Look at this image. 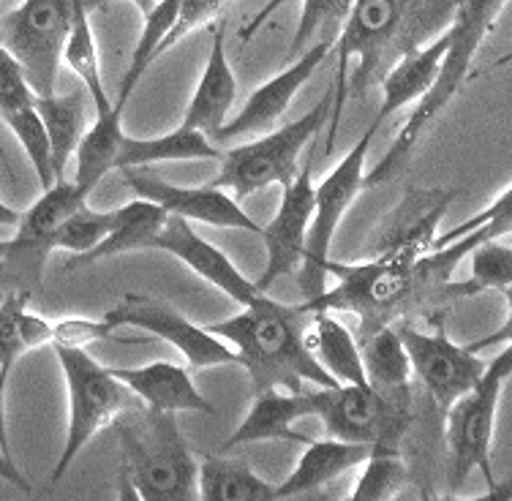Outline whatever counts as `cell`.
<instances>
[{"label":"cell","instance_id":"obj_1","mask_svg":"<svg viewBox=\"0 0 512 501\" xmlns=\"http://www.w3.org/2000/svg\"><path fill=\"white\" fill-rule=\"evenodd\" d=\"M510 226L512 210L477 226L469 235L458 237L450 246L434 248L412 262L368 256L365 262L346 265L327 259L325 270L338 278V286L306 297L300 308L352 314L357 316V333H363L374 327L395 325L404 316L436 311L444 305L480 295L483 289L474 281H453L455 267L485 240L510 235Z\"/></svg>","mask_w":512,"mask_h":501},{"label":"cell","instance_id":"obj_2","mask_svg":"<svg viewBox=\"0 0 512 501\" xmlns=\"http://www.w3.org/2000/svg\"><path fill=\"white\" fill-rule=\"evenodd\" d=\"M311 311L300 305L278 303L267 295L243 305V311L227 322L205 325L237 352L240 368L251 376L254 393L262 390H303V382L316 387L338 384L327 374L306 346V327Z\"/></svg>","mask_w":512,"mask_h":501},{"label":"cell","instance_id":"obj_3","mask_svg":"<svg viewBox=\"0 0 512 501\" xmlns=\"http://www.w3.org/2000/svg\"><path fill=\"white\" fill-rule=\"evenodd\" d=\"M120 444V485L145 501L197 499V461L175 414L134 406L112 420ZM123 493V496H126Z\"/></svg>","mask_w":512,"mask_h":501},{"label":"cell","instance_id":"obj_4","mask_svg":"<svg viewBox=\"0 0 512 501\" xmlns=\"http://www.w3.org/2000/svg\"><path fill=\"white\" fill-rule=\"evenodd\" d=\"M504 6H507V0H458L453 22L447 28V50H444V58L439 63V71H436L434 85L423 99L417 101L412 118L404 123L401 134L393 142V148L384 153L382 164L365 175V188L382 186L390 177H395L398 169L404 167V161L409 158L414 145L420 142L425 128L442 115V109L463 88V82L472 71L474 58L483 47V41L491 36L493 25L499 20Z\"/></svg>","mask_w":512,"mask_h":501},{"label":"cell","instance_id":"obj_5","mask_svg":"<svg viewBox=\"0 0 512 501\" xmlns=\"http://www.w3.org/2000/svg\"><path fill=\"white\" fill-rule=\"evenodd\" d=\"M58 363L63 368L66 390H69V425L66 444L60 452L52 482H60L77 461L82 447L112 425V420L126 409L142 406L137 395L109 371L107 365L96 363L85 349L77 346H55Z\"/></svg>","mask_w":512,"mask_h":501},{"label":"cell","instance_id":"obj_6","mask_svg":"<svg viewBox=\"0 0 512 501\" xmlns=\"http://www.w3.org/2000/svg\"><path fill=\"white\" fill-rule=\"evenodd\" d=\"M401 9H404V0H355L346 14L333 44L338 50V71H335L333 82V107H330V118H327L330 131H327L325 153L333 150L335 131H338L341 112H344L346 90H349L346 85L349 60L357 58L352 90L357 96H365L390 71L387 50H390L398 20H401Z\"/></svg>","mask_w":512,"mask_h":501},{"label":"cell","instance_id":"obj_7","mask_svg":"<svg viewBox=\"0 0 512 501\" xmlns=\"http://www.w3.org/2000/svg\"><path fill=\"white\" fill-rule=\"evenodd\" d=\"M512 374V346L485 365L480 382L447 409V447H450V488L461 491L472 472H483L491 491H504L493 477L491 442L496 428V412L502 401L504 384Z\"/></svg>","mask_w":512,"mask_h":501},{"label":"cell","instance_id":"obj_8","mask_svg":"<svg viewBox=\"0 0 512 501\" xmlns=\"http://www.w3.org/2000/svg\"><path fill=\"white\" fill-rule=\"evenodd\" d=\"M330 107H333V88H327L319 104L311 112H306L303 118L289 120L286 126L267 134V137L256 139L251 145L221 150V158H218L221 172L210 186L227 188L240 202V199L251 197L256 191L273 186V183H278V186L289 183L300 167L297 158H300L303 148L330 118Z\"/></svg>","mask_w":512,"mask_h":501},{"label":"cell","instance_id":"obj_9","mask_svg":"<svg viewBox=\"0 0 512 501\" xmlns=\"http://www.w3.org/2000/svg\"><path fill=\"white\" fill-rule=\"evenodd\" d=\"M311 403L327 436L371 444L374 450H404L412 398H387L371 384H333L311 390Z\"/></svg>","mask_w":512,"mask_h":501},{"label":"cell","instance_id":"obj_10","mask_svg":"<svg viewBox=\"0 0 512 501\" xmlns=\"http://www.w3.org/2000/svg\"><path fill=\"white\" fill-rule=\"evenodd\" d=\"M71 17L74 0H22L0 17V44L20 63L36 96L55 93Z\"/></svg>","mask_w":512,"mask_h":501},{"label":"cell","instance_id":"obj_11","mask_svg":"<svg viewBox=\"0 0 512 501\" xmlns=\"http://www.w3.org/2000/svg\"><path fill=\"white\" fill-rule=\"evenodd\" d=\"M379 128L382 126L371 120V126L365 128V134L357 139L355 148L338 161V167L319 186H314V216L308 224L306 251H303V265H300V286H303L306 297L319 295L325 289V267L335 232H338V224L346 216L349 205L365 188V158H368V150H371V142L379 134Z\"/></svg>","mask_w":512,"mask_h":501},{"label":"cell","instance_id":"obj_12","mask_svg":"<svg viewBox=\"0 0 512 501\" xmlns=\"http://www.w3.org/2000/svg\"><path fill=\"white\" fill-rule=\"evenodd\" d=\"M115 327H137L175 346L188 368H216V365H240L237 352L207 327L188 322L178 308L167 300L128 292L112 311L104 314Z\"/></svg>","mask_w":512,"mask_h":501},{"label":"cell","instance_id":"obj_13","mask_svg":"<svg viewBox=\"0 0 512 501\" xmlns=\"http://www.w3.org/2000/svg\"><path fill=\"white\" fill-rule=\"evenodd\" d=\"M395 330L404 341L412 371L423 382L428 398L442 412H447L463 393H469L474 384L480 382L485 363L469 346L455 344L442 330L439 333L417 330L412 322H404V319L395 322Z\"/></svg>","mask_w":512,"mask_h":501},{"label":"cell","instance_id":"obj_14","mask_svg":"<svg viewBox=\"0 0 512 501\" xmlns=\"http://www.w3.org/2000/svg\"><path fill=\"white\" fill-rule=\"evenodd\" d=\"M311 216H314V161H306L303 167H297L295 177L281 186V205L276 218L259 232L265 237L267 262L254 284L262 292H270L281 278L300 270Z\"/></svg>","mask_w":512,"mask_h":501},{"label":"cell","instance_id":"obj_15","mask_svg":"<svg viewBox=\"0 0 512 501\" xmlns=\"http://www.w3.org/2000/svg\"><path fill=\"white\" fill-rule=\"evenodd\" d=\"M126 183L134 194L156 202L167 216L199 221V224L221 226V229H240V232H262V224L251 213H246L227 188L216 186H175L164 177L153 175L145 167L123 169Z\"/></svg>","mask_w":512,"mask_h":501},{"label":"cell","instance_id":"obj_16","mask_svg":"<svg viewBox=\"0 0 512 501\" xmlns=\"http://www.w3.org/2000/svg\"><path fill=\"white\" fill-rule=\"evenodd\" d=\"M335 39H319L314 41L311 47L300 52V58L286 66L278 77H273L270 82H265L262 88H256L248 101L243 104V109L237 112L235 118L227 120L224 126L218 128L216 134L210 137L213 145H227L232 139L246 137V134H256L262 128L273 126L276 120L284 118V112L289 109L292 99H295L300 88L306 85L308 79L314 77L316 69L325 63V58L333 50Z\"/></svg>","mask_w":512,"mask_h":501},{"label":"cell","instance_id":"obj_17","mask_svg":"<svg viewBox=\"0 0 512 501\" xmlns=\"http://www.w3.org/2000/svg\"><path fill=\"white\" fill-rule=\"evenodd\" d=\"M453 199L455 191L447 188L406 191V197L376 229L374 240L368 243V256L412 262L417 256L428 254Z\"/></svg>","mask_w":512,"mask_h":501},{"label":"cell","instance_id":"obj_18","mask_svg":"<svg viewBox=\"0 0 512 501\" xmlns=\"http://www.w3.org/2000/svg\"><path fill=\"white\" fill-rule=\"evenodd\" d=\"M156 251H167L175 259H180L183 265H188L199 278H205L207 284H213L218 292H224L232 300H237L240 305H251L254 300H259L262 292L259 286L246 278L229 259L224 251H218L213 243H207L205 237H199L191 226H188L186 218L167 216L161 232L153 240Z\"/></svg>","mask_w":512,"mask_h":501},{"label":"cell","instance_id":"obj_19","mask_svg":"<svg viewBox=\"0 0 512 501\" xmlns=\"http://www.w3.org/2000/svg\"><path fill=\"white\" fill-rule=\"evenodd\" d=\"M88 191L79 188L74 180H55L50 188H44L33 207H28L25 213H20V221L14 224V237H11V246L22 256V262L41 276V265L50 254V240L71 213H77L79 207L88 205Z\"/></svg>","mask_w":512,"mask_h":501},{"label":"cell","instance_id":"obj_20","mask_svg":"<svg viewBox=\"0 0 512 501\" xmlns=\"http://www.w3.org/2000/svg\"><path fill=\"white\" fill-rule=\"evenodd\" d=\"M109 371L137 395L145 409L169 414H216V406L199 393L186 365L158 360V363L139 365V368H109Z\"/></svg>","mask_w":512,"mask_h":501},{"label":"cell","instance_id":"obj_21","mask_svg":"<svg viewBox=\"0 0 512 501\" xmlns=\"http://www.w3.org/2000/svg\"><path fill=\"white\" fill-rule=\"evenodd\" d=\"M210 52L202 77L194 90V99L188 104L186 118L180 126L202 131L207 139L216 134L229 118V109L235 107L237 82L227 58V30L224 22H210Z\"/></svg>","mask_w":512,"mask_h":501},{"label":"cell","instance_id":"obj_22","mask_svg":"<svg viewBox=\"0 0 512 501\" xmlns=\"http://www.w3.org/2000/svg\"><path fill=\"white\" fill-rule=\"evenodd\" d=\"M314 417V403L306 390H262L254 393V406L237 431L227 439V447H240L251 442H270V439H286V442L306 444L303 433L295 431V423Z\"/></svg>","mask_w":512,"mask_h":501},{"label":"cell","instance_id":"obj_23","mask_svg":"<svg viewBox=\"0 0 512 501\" xmlns=\"http://www.w3.org/2000/svg\"><path fill=\"white\" fill-rule=\"evenodd\" d=\"M371 450H374L371 444L344 442V439H333V436H327L322 442L308 439L306 452L300 455L295 472L281 485H276L278 499H295L303 493L325 488L338 474L349 472L352 466H360L371 455Z\"/></svg>","mask_w":512,"mask_h":501},{"label":"cell","instance_id":"obj_24","mask_svg":"<svg viewBox=\"0 0 512 501\" xmlns=\"http://www.w3.org/2000/svg\"><path fill=\"white\" fill-rule=\"evenodd\" d=\"M444 50H447V30L420 50L409 52L406 58L398 60L393 69L384 74L382 82H379L382 85V107L374 118L379 126H384L395 112H401L406 104L420 101L431 90Z\"/></svg>","mask_w":512,"mask_h":501},{"label":"cell","instance_id":"obj_25","mask_svg":"<svg viewBox=\"0 0 512 501\" xmlns=\"http://www.w3.org/2000/svg\"><path fill=\"white\" fill-rule=\"evenodd\" d=\"M218 158H221V148L213 145L202 131L178 126L175 131L156 139H131L120 134L112 148V172L161 164V161H218Z\"/></svg>","mask_w":512,"mask_h":501},{"label":"cell","instance_id":"obj_26","mask_svg":"<svg viewBox=\"0 0 512 501\" xmlns=\"http://www.w3.org/2000/svg\"><path fill=\"white\" fill-rule=\"evenodd\" d=\"M357 335H360L357 349L363 360L365 382L387 398H412V387H409L412 365L395 325L374 327Z\"/></svg>","mask_w":512,"mask_h":501},{"label":"cell","instance_id":"obj_27","mask_svg":"<svg viewBox=\"0 0 512 501\" xmlns=\"http://www.w3.org/2000/svg\"><path fill=\"white\" fill-rule=\"evenodd\" d=\"M164 221H167V213L156 202L137 197L134 202L112 210L109 235L96 248L74 256L69 267L85 265V262H99V259H107V256L128 254V251H145V248L153 246V240L161 232Z\"/></svg>","mask_w":512,"mask_h":501},{"label":"cell","instance_id":"obj_28","mask_svg":"<svg viewBox=\"0 0 512 501\" xmlns=\"http://www.w3.org/2000/svg\"><path fill=\"white\" fill-rule=\"evenodd\" d=\"M306 346L316 357V363L322 365L338 384H368L357 338L330 311H311L306 327Z\"/></svg>","mask_w":512,"mask_h":501},{"label":"cell","instance_id":"obj_29","mask_svg":"<svg viewBox=\"0 0 512 501\" xmlns=\"http://www.w3.org/2000/svg\"><path fill=\"white\" fill-rule=\"evenodd\" d=\"M88 90H71L66 96H33V109L39 112L41 123L47 128L52 148V169L55 180L66 177L71 156L77 150L79 139L88 131V112H85Z\"/></svg>","mask_w":512,"mask_h":501},{"label":"cell","instance_id":"obj_30","mask_svg":"<svg viewBox=\"0 0 512 501\" xmlns=\"http://www.w3.org/2000/svg\"><path fill=\"white\" fill-rule=\"evenodd\" d=\"M197 499L202 501H278L276 485L262 480L243 461L205 458L197 466Z\"/></svg>","mask_w":512,"mask_h":501},{"label":"cell","instance_id":"obj_31","mask_svg":"<svg viewBox=\"0 0 512 501\" xmlns=\"http://www.w3.org/2000/svg\"><path fill=\"white\" fill-rule=\"evenodd\" d=\"M455 6H458V0H404L401 20H398L390 50H387L390 69L409 52L420 50L428 41L442 36L453 22Z\"/></svg>","mask_w":512,"mask_h":501},{"label":"cell","instance_id":"obj_32","mask_svg":"<svg viewBox=\"0 0 512 501\" xmlns=\"http://www.w3.org/2000/svg\"><path fill=\"white\" fill-rule=\"evenodd\" d=\"M123 109L126 104L120 101H112V107L99 112V120L82 134L77 150V175H74V183L85 191H93L99 186V180L112 172V148H115V139L123 134V126H120V118H123Z\"/></svg>","mask_w":512,"mask_h":501},{"label":"cell","instance_id":"obj_33","mask_svg":"<svg viewBox=\"0 0 512 501\" xmlns=\"http://www.w3.org/2000/svg\"><path fill=\"white\" fill-rule=\"evenodd\" d=\"M63 60L69 63L71 71H77L82 85L88 90V96L96 101V109L112 107L104 82H101L99 71V55H96V39H93V28H90V14L82 9V3L74 0V17H71V30L66 47H63Z\"/></svg>","mask_w":512,"mask_h":501},{"label":"cell","instance_id":"obj_34","mask_svg":"<svg viewBox=\"0 0 512 501\" xmlns=\"http://www.w3.org/2000/svg\"><path fill=\"white\" fill-rule=\"evenodd\" d=\"M178 20V0H158L153 11L145 14V25H142V36H139L137 47H134V55H131V63H128L126 77L120 82L118 99L120 104H126L131 99V93L137 88V82L142 79V74L161 58V44L169 36V30Z\"/></svg>","mask_w":512,"mask_h":501},{"label":"cell","instance_id":"obj_35","mask_svg":"<svg viewBox=\"0 0 512 501\" xmlns=\"http://www.w3.org/2000/svg\"><path fill=\"white\" fill-rule=\"evenodd\" d=\"M363 466L365 469L357 480L352 501H387L404 488V450H371Z\"/></svg>","mask_w":512,"mask_h":501},{"label":"cell","instance_id":"obj_36","mask_svg":"<svg viewBox=\"0 0 512 501\" xmlns=\"http://www.w3.org/2000/svg\"><path fill=\"white\" fill-rule=\"evenodd\" d=\"M0 118L6 120V126L14 131V137L20 139L22 150L28 153L33 172L39 177L41 188H50L55 183V169H52V148L50 137H47V128L41 123L39 112L30 107L9 109V112H0Z\"/></svg>","mask_w":512,"mask_h":501},{"label":"cell","instance_id":"obj_37","mask_svg":"<svg viewBox=\"0 0 512 501\" xmlns=\"http://www.w3.org/2000/svg\"><path fill=\"white\" fill-rule=\"evenodd\" d=\"M355 0H303V14L297 22L289 55L295 58L319 39H335Z\"/></svg>","mask_w":512,"mask_h":501},{"label":"cell","instance_id":"obj_38","mask_svg":"<svg viewBox=\"0 0 512 501\" xmlns=\"http://www.w3.org/2000/svg\"><path fill=\"white\" fill-rule=\"evenodd\" d=\"M112 226V210H90L88 205L79 207L77 213H71L63 224L55 229L50 240V248H63L74 256L85 254L90 248H96L109 235Z\"/></svg>","mask_w":512,"mask_h":501},{"label":"cell","instance_id":"obj_39","mask_svg":"<svg viewBox=\"0 0 512 501\" xmlns=\"http://www.w3.org/2000/svg\"><path fill=\"white\" fill-rule=\"evenodd\" d=\"M472 281L480 289H496L512 295V248L491 237L472 251Z\"/></svg>","mask_w":512,"mask_h":501},{"label":"cell","instance_id":"obj_40","mask_svg":"<svg viewBox=\"0 0 512 501\" xmlns=\"http://www.w3.org/2000/svg\"><path fill=\"white\" fill-rule=\"evenodd\" d=\"M28 300V289H11L0 303V368L6 371H11L22 354L28 352L22 341V314L28 308Z\"/></svg>","mask_w":512,"mask_h":501},{"label":"cell","instance_id":"obj_41","mask_svg":"<svg viewBox=\"0 0 512 501\" xmlns=\"http://www.w3.org/2000/svg\"><path fill=\"white\" fill-rule=\"evenodd\" d=\"M232 0H178V20L169 30V36L161 44V55L167 50H172L178 41H183L194 28L199 25H210V22L216 20L224 14Z\"/></svg>","mask_w":512,"mask_h":501},{"label":"cell","instance_id":"obj_42","mask_svg":"<svg viewBox=\"0 0 512 501\" xmlns=\"http://www.w3.org/2000/svg\"><path fill=\"white\" fill-rule=\"evenodd\" d=\"M118 327L112 325L109 319H82V316H74V319H55V330H52V346H77V349H85L90 344H99V341H107L112 338Z\"/></svg>","mask_w":512,"mask_h":501},{"label":"cell","instance_id":"obj_43","mask_svg":"<svg viewBox=\"0 0 512 501\" xmlns=\"http://www.w3.org/2000/svg\"><path fill=\"white\" fill-rule=\"evenodd\" d=\"M33 90H30L25 71L14 60L3 44H0V112H9V109L30 107L33 104Z\"/></svg>","mask_w":512,"mask_h":501},{"label":"cell","instance_id":"obj_44","mask_svg":"<svg viewBox=\"0 0 512 501\" xmlns=\"http://www.w3.org/2000/svg\"><path fill=\"white\" fill-rule=\"evenodd\" d=\"M25 278H33V281H39V278L30 273L25 262L20 259V254L14 251L11 246V240H3L0 243V286H17L22 284Z\"/></svg>","mask_w":512,"mask_h":501},{"label":"cell","instance_id":"obj_45","mask_svg":"<svg viewBox=\"0 0 512 501\" xmlns=\"http://www.w3.org/2000/svg\"><path fill=\"white\" fill-rule=\"evenodd\" d=\"M0 480L11 485V488H17L20 493H25V496L33 493V485H30L28 477L17 469V463L11 461V455H6L3 450H0Z\"/></svg>","mask_w":512,"mask_h":501},{"label":"cell","instance_id":"obj_46","mask_svg":"<svg viewBox=\"0 0 512 501\" xmlns=\"http://www.w3.org/2000/svg\"><path fill=\"white\" fill-rule=\"evenodd\" d=\"M9 374L6 368H0V450L11 455L9 447V423H6V384H9Z\"/></svg>","mask_w":512,"mask_h":501},{"label":"cell","instance_id":"obj_47","mask_svg":"<svg viewBox=\"0 0 512 501\" xmlns=\"http://www.w3.org/2000/svg\"><path fill=\"white\" fill-rule=\"evenodd\" d=\"M79 3H82V9H85L90 14V11L104 9V6H109V3H115V0H79ZM131 3H134V6H137V9L142 11V17H145L148 11H153V6H156L158 0H131Z\"/></svg>","mask_w":512,"mask_h":501},{"label":"cell","instance_id":"obj_48","mask_svg":"<svg viewBox=\"0 0 512 501\" xmlns=\"http://www.w3.org/2000/svg\"><path fill=\"white\" fill-rule=\"evenodd\" d=\"M20 221V210H14L6 202H0V226H14Z\"/></svg>","mask_w":512,"mask_h":501},{"label":"cell","instance_id":"obj_49","mask_svg":"<svg viewBox=\"0 0 512 501\" xmlns=\"http://www.w3.org/2000/svg\"><path fill=\"white\" fill-rule=\"evenodd\" d=\"M0 158H3V164L9 161V158H6V150H3V142H0ZM6 169H9V164H6Z\"/></svg>","mask_w":512,"mask_h":501}]
</instances>
